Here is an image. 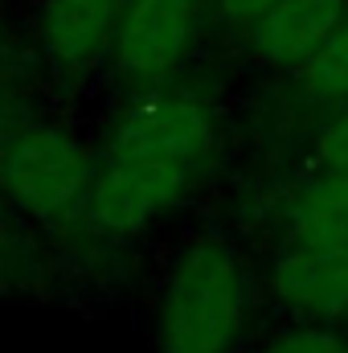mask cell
I'll list each match as a JSON object with an SVG mask.
<instances>
[{"mask_svg": "<svg viewBox=\"0 0 348 353\" xmlns=\"http://www.w3.org/2000/svg\"><path fill=\"white\" fill-rule=\"evenodd\" d=\"M4 136H8V132H4V128H0V144H4Z\"/></svg>", "mask_w": 348, "mask_h": 353, "instance_id": "cell-13", "label": "cell"}, {"mask_svg": "<svg viewBox=\"0 0 348 353\" xmlns=\"http://www.w3.org/2000/svg\"><path fill=\"white\" fill-rule=\"evenodd\" d=\"M259 312V275L246 251L217 230L180 243L164 271L152 353H242Z\"/></svg>", "mask_w": 348, "mask_h": 353, "instance_id": "cell-1", "label": "cell"}, {"mask_svg": "<svg viewBox=\"0 0 348 353\" xmlns=\"http://www.w3.org/2000/svg\"><path fill=\"white\" fill-rule=\"evenodd\" d=\"M291 83L312 107L348 103V17L299 70H291Z\"/></svg>", "mask_w": 348, "mask_h": 353, "instance_id": "cell-9", "label": "cell"}, {"mask_svg": "<svg viewBox=\"0 0 348 353\" xmlns=\"http://www.w3.org/2000/svg\"><path fill=\"white\" fill-rule=\"evenodd\" d=\"M254 353H348V325L287 321Z\"/></svg>", "mask_w": 348, "mask_h": 353, "instance_id": "cell-10", "label": "cell"}, {"mask_svg": "<svg viewBox=\"0 0 348 353\" xmlns=\"http://www.w3.org/2000/svg\"><path fill=\"white\" fill-rule=\"evenodd\" d=\"M279 0H209V8H213V17L221 21V25H230V29H250L254 21H259L266 8H274Z\"/></svg>", "mask_w": 348, "mask_h": 353, "instance_id": "cell-12", "label": "cell"}, {"mask_svg": "<svg viewBox=\"0 0 348 353\" xmlns=\"http://www.w3.org/2000/svg\"><path fill=\"white\" fill-rule=\"evenodd\" d=\"M98 173V144L70 123L33 119L0 144V193L12 210L41 226H70L87 218L90 185Z\"/></svg>", "mask_w": 348, "mask_h": 353, "instance_id": "cell-2", "label": "cell"}, {"mask_svg": "<svg viewBox=\"0 0 348 353\" xmlns=\"http://www.w3.org/2000/svg\"><path fill=\"white\" fill-rule=\"evenodd\" d=\"M205 181L201 169L152 161V157H123V152H98V173L90 185L87 222L111 239H131L156 226L164 214Z\"/></svg>", "mask_w": 348, "mask_h": 353, "instance_id": "cell-3", "label": "cell"}, {"mask_svg": "<svg viewBox=\"0 0 348 353\" xmlns=\"http://www.w3.org/2000/svg\"><path fill=\"white\" fill-rule=\"evenodd\" d=\"M345 17L348 0H279L246 29L250 58L266 70L291 74L340 29Z\"/></svg>", "mask_w": 348, "mask_h": 353, "instance_id": "cell-7", "label": "cell"}, {"mask_svg": "<svg viewBox=\"0 0 348 353\" xmlns=\"http://www.w3.org/2000/svg\"><path fill=\"white\" fill-rule=\"evenodd\" d=\"M283 243H328L348 247V173L312 169L279 205Z\"/></svg>", "mask_w": 348, "mask_h": 353, "instance_id": "cell-8", "label": "cell"}, {"mask_svg": "<svg viewBox=\"0 0 348 353\" xmlns=\"http://www.w3.org/2000/svg\"><path fill=\"white\" fill-rule=\"evenodd\" d=\"M123 4L127 0H41L33 21L41 58L66 79L94 74L111 62Z\"/></svg>", "mask_w": 348, "mask_h": 353, "instance_id": "cell-6", "label": "cell"}, {"mask_svg": "<svg viewBox=\"0 0 348 353\" xmlns=\"http://www.w3.org/2000/svg\"><path fill=\"white\" fill-rule=\"evenodd\" d=\"M324 115L312 128V169L348 173V103L320 107Z\"/></svg>", "mask_w": 348, "mask_h": 353, "instance_id": "cell-11", "label": "cell"}, {"mask_svg": "<svg viewBox=\"0 0 348 353\" xmlns=\"http://www.w3.org/2000/svg\"><path fill=\"white\" fill-rule=\"evenodd\" d=\"M0 243H4V222H0Z\"/></svg>", "mask_w": 348, "mask_h": 353, "instance_id": "cell-14", "label": "cell"}, {"mask_svg": "<svg viewBox=\"0 0 348 353\" xmlns=\"http://www.w3.org/2000/svg\"><path fill=\"white\" fill-rule=\"evenodd\" d=\"M209 17V0H127L111 46L115 74L140 90L173 83L197 54Z\"/></svg>", "mask_w": 348, "mask_h": 353, "instance_id": "cell-4", "label": "cell"}, {"mask_svg": "<svg viewBox=\"0 0 348 353\" xmlns=\"http://www.w3.org/2000/svg\"><path fill=\"white\" fill-rule=\"evenodd\" d=\"M266 292L287 321L348 325V247L279 239L266 263Z\"/></svg>", "mask_w": 348, "mask_h": 353, "instance_id": "cell-5", "label": "cell"}]
</instances>
